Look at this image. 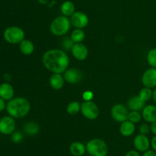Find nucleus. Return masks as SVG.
Wrapping results in <instances>:
<instances>
[{"label":"nucleus","mask_w":156,"mask_h":156,"mask_svg":"<svg viewBox=\"0 0 156 156\" xmlns=\"http://www.w3.org/2000/svg\"><path fill=\"white\" fill-rule=\"evenodd\" d=\"M44 67L53 73H63L68 69L69 58L60 49H50L47 50L42 57Z\"/></svg>","instance_id":"obj_1"},{"label":"nucleus","mask_w":156,"mask_h":156,"mask_svg":"<svg viewBox=\"0 0 156 156\" xmlns=\"http://www.w3.org/2000/svg\"><path fill=\"white\" fill-rule=\"evenodd\" d=\"M6 110L12 117L20 119L28 114L30 110V103L26 98H13L6 105Z\"/></svg>","instance_id":"obj_2"},{"label":"nucleus","mask_w":156,"mask_h":156,"mask_svg":"<svg viewBox=\"0 0 156 156\" xmlns=\"http://www.w3.org/2000/svg\"><path fill=\"white\" fill-rule=\"evenodd\" d=\"M71 21L66 16L61 15L55 18L50 24V32L56 36H62L69 32L71 28Z\"/></svg>","instance_id":"obj_3"},{"label":"nucleus","mask_w":156,"mask_h":156,"mask_svg":"<svg viewBox=\"0 0 156 156\" xmlns=\"http://www.w3.org/2000/svg\"><path fill=\"white\" fill-rule=\"evenodd\" d=\"M86 151L90 156H107L108 147L103 139H92L86 144Z\"/></svg>","instance_id":"obj_4"},{"label":"nucleus","mask_w":156,"mask_h":156,"mask_svg":"<svg viewBox=\"0 0 156 156\" xmlns=\"http://www.w3.org/2000/svg\"><path fill=\"white\" fill-rule=\"evenodd\" d=\"M3 36L5 40L9 44H20L24 39V32L21 28L11 26L5 30Z\"/></svg>","instance_id":"obj_5"},{"label":"nucleus","mask_w":156,"mask_h":156,"mask_svg":"<svg viewBox=\"0 0 156 156\" xmlns=\"http://www.w3.org/2000/svg\"><path fill=\"white\" fill-rule=\"evenodd\" d=\"M81 113L86 119L94 120L98 116L99 109L93 101H84L81 104Z\"/></svg>","instance_id":"obj_6"},{"label":"nucleus","mask_w":156,"mask_h":156,"mask_svg":"<svg viewBox=\"0 0 156 156\" xmlns=\"http://www.w3.org/2000/svg\"><path fill=\"white\" fill-rule=\"evenodd\" d=\"M128 114L129 112L126 107L122 104H116L111 109V116L117 122L122 123L127 120Z\"/></svg>","instance_id":"obj_7"},{"label":"nucleus","mask_w":156,"mask_h":156,"mask_svg":"<svg viewBox=\"0 0 156 156\" xmlns=\"http://www.w3.org/2000/svg\"><path fill=\"white\" fill-rule=\"evenodd\" d=\"M71 24L75 28L82 29L86 27L89 22L88 15L82 12H75V13L70 17Z\"/></svg>","instance_id":"obj_8"},{"label":"nucleus","mask_w":156,"mask_h":156,"mask_svg":"<svg viewBox=\"0 0 156 156\" xmlns=\"http://www.w3.org/2000/svg\"><path fill=\"white\" fill-rule=\"evenodd\" d=\"M16 122L13 117L6 116L0 119V132L3 135H11L15 132Z\"/></svg>","instance_id":"obj_9"},{"label":"nucleus","mask_w":156,"mask_h":156,"mask_svg":"<svg viewBox=\"0 0 156 156\" xmlns=\"http://www.w3.org/2000/svg\"><path fill=\"white\" fill-rule=\"evenodd\" d=\"M142 83L145 87L151 89L156 87V68L147 69L142 76Z\"/></svg>","instance_id":"obj_10"},{"label":"nucleus","mask_w":156,"mask_h":156,"mask_svg":"<svg viewBox=\"0 0 156 156\" xmlns=\"http://www.w3.org/2000/svg\"><path fill=\"white\" fill-rule=\"evenodd\" d=\"M63 76L67 83L71 84H76L80 82L83 78V74L77 68L67 69L63 73Z\"/></svg>","instance_id":"obj_11"},{"label":"nucleus","mask_w":156,"mask_h":156,"mask_svg":"<svg viewBox=\"0 0 156 156\" xmlns=\"http://www.w3.org/2000/svg\"><path fill=\"white\" fill-rule=\"evenodd\" d=\"M72 54L76 60L79 61H85L88 55V49L82 43H75L71 49Z\"/></svg>","instance_id":"obj_12"},{"label":"nucleus","mask_w":156,"mask_h":156,"mask_svg":"<svg viewBox=\"0 0 156 156\" xmlns=\"http://www.w3.org/2000/svg\"><path fill=\"white\" fill-rule=\"evenodd\" d=\"M133 145L136 151L144 152V151L149 150L151 145V142L149 141L147 136L139 134L134 138Z\"/></svg>","instance_id":"obj_13"},{"label":"nucleus","mask_w":156,"mask_h":156,"mask_svg":"<svg viewBox=\"0 0 156 156\" xmlns=\"http://www.w3.org/2000/svg\"><path fill=\"white\" fill-rule=\"evenodd\" d=\"M142 116L143 119L147 122H152L156 121V106L148 105L145 106L142 110Z\"/></svg>","instance_id":"obj_14"},{"label":"nucleus","mask_w":156,"mask_h":156,"mask_svg":"<svg viewBox=\"0 0 156 156\" xmlns=\"http://www.w3.org/2000/svg\"><path fill=\"white\" fill-rule=\"evenodd\" d=\"M65 79L62 73H53L49 79V84L52 89L59 90L63 87L65 84Z\"/></svg>","instance_id":"obj_15"},{"label":"nucleus","mask_w":156,"mask_h":156,"mask_svg":"<svg viewBox=\"0 0 156 156\" xmlns=\"http://www.w3.org/2000/svg\"><path fill=\"white\" fill-rule=\"evenodd\" d=\"M15 90L13 87L9 83H3L0 84V97L4 100H11L13 99Z\"/></svg>","instance_id":"obj_16"},{"label":"nucleus","mask_w":156,"mask_h":156,"mask_svg":"<svg viewBox=\"0 0 156 156\" xmlns=\"http://www.w3.org/2000/svg\"><path fill=\"white\" fill-rule=\"evenodd\" d=\"M127 106L131 111L140 112L145 107V102L140 97V96H134L128 100Z\"/></svg>","instance_id":"obj_17"},{"label":"nucleus","mask_w":156,"mask_h":156,"mask_svg":"<svg viewBox=\"0 0 156 156\" xmlns=\"http://www.w3.org/2000/svg\"><path fill=\"white\" fill-rule=\"evenodd\" d=\"M69 152L73 156H84L86 152V145L81 142H74L70 145Z\"/></svg>","instance_id":"obj_18"},{"label":"nucleus","mask_w":156,"mask_h":156,"mask_svg":"<svg viewBox=\"0 0 156 156\" xmlns=\"http://www.w3.org/2000/svg\"><path fill=\"white\" fill-rule=\"evenodd\" d=\"M136 130L135 124L129 120L124 121L122 122L120 126V134L125 137H129L133 135L134 132Z\"/></svg>","instance_id":"obj_19"},{"label":"nucleus","mask_w":156,"mask_h":156,"mask_svg":"<svg viewBox=\"0 0 156 156\" xmlns=\"http://www.w3.org/2000/svg\"><path fill=\"white\" fill-rule=\"evenodd\" d=\"M34 44L31 41L24 39L19 44L20 51L24 55H30L34 51Z\"/></svg>","instance_id":"obj_20"},{"label":"nucleus","mask_w":156,"mask_h":156,"mask_svg":"<svg viewBox=\"0 0 156 156\" xmlns=\"http://www.w3.org/2000/svg\"><path fill=\"white\" fill-rule=\"evenodd\" d=\"M75 5L71 1H65L62 3L60 11L64 16L71 17L75 13Z\"/></svg>","instance_id":"obj_21"},{"label":"nucleus","mask_w":156,"mask_h":156,"mask_svg":"<svg viewBox=\"0 0 156 156\" xmlns=\"http://www.w3.org/2000/svg\"><path fill=\"white\" fill-rule=\"evenodd\" d=\"M24 131L29 136H35L40 131V126L37 123L34 122H27L24 125Z\"/></svg>","instance_id":"obj_22"},{"label":"nucleus","mask_w":156,"mask_h":156,"mask_svg":"<svg viewBox=\"0 0 156 156\" xmlns=\"http://www.w3.org/2000/svg\"><path fill=\"white\" fill-rule=\"evenodd\" d=\"M85 38V33L82 29L76 28L71 33L70 38L74 43H82Z\"/></svg>","instance_id":"obj_23"},{"label":"nucleus","mask_w":156,"mask_h":156,"mask_svg":"<svg viewBox=\"0 0 156 156\" xmlns=\"http://www.w3.org/2000/svg\"><path fill=\"white\" fill-rule=\"evenodd\" d=\"M81 111V105L78 101H72L67 105L66 112L71 116H76Z\"/></svg>","instance_id":"obj_24"},{"label":"nucleus","mask_w":156,"mask_h":156,"mask_svg":"<svg viewBox=\"0 0 156 156\" xmlns=\"http://www.w3.org/2000/svg\"><path fill=\"white\" fill-rule=\"evenodd\" d=\"M152 94H153V91L152 90V89L148 88V87H144V88H143L140 90L139 96L146 102L152 99Z\"/></svg>","instance_id":"obj_25"},{"label":"nucleus","mask_w":156,"mask_h":156,"mask_svg":"<svg viewBox=\"0 0 156 156\" xmlns=\"http://www.w3.org/2000/svg\"><path fill=\"white\" fill-rule=\"evenodd\" d=\"M147 61L151 67L156 68V48H152L148 52Z\"/></svg>","instance_id":"obj_26"},{"label":"nucleus","mask_w":156,"mask_h":156,"mask_svg":"<svg viewBox=\"0 0 156 156\" xmlns=\"http://www.w3.org/2000/svg\"><path fill=\"white\" fill-rule=\"evenodd\" d=\"M143 118L142 114L139 111H131L128 114V119L127 120L130 121L133 123H138L141 119Z\"/></svg>","instance_id":"obj_27"},{"label":"nucleus","mask_w":156,"mask_h":156,"mask_svg":"<svg viewBox=\"0 0 156 156\" xmlns=\"http://www.w3.org/2000/svg\"><path fill=\"white\" fill-rule=\"evenodd\" d=\"M139 131H140V134L147 136L149 133V132L151 131L150 126H149L147 123H143L140 125Z\"/></svg>","instance_id":"obj_28"},{"label":"nucleus","mask_w":156,"mask_h":156,"mask_svg":"<svg viewBox=\"0 0 156 156\" xmlns=\"http://www.w3.org/2000/svg\"><path fill=\"white\" fill-rule=\"evenodd\" d=\"M23 139V135L20 132H14L12 134V140L15 143H18Z\"/></svg>","instance_id":"obj_29"},{"label":"nucleus","mask_w":156,"mask_h":156,"mask_svg":"<svg viewBox=\"0 0 156 156\" xmlns=\"http://www.w3.org/2000/svg\"><path fill=\"white\" fill-rule=\"evenodd\" d=\"M74 44L75 43L72 41L71 38H65V39L63 40V42H62V46H63V47L65 49L71 50Z\"/></svg>","instance_id":"obj_30"},{"label":"nucleus","mask_w":156,"mask_h":156,"mask_svg":"<svg viewBox=\"0 0 156 156\" xmlns=\"http://www.w3.org/2000/svg\"><path fill=\"white\" fill-rule=\"evenodd\" d=\"M93 96H94V94L90 90L84 92L83 94H82V98H83L84 101H91V99H93Z\"/></svg>","instance_id":"obj_31"},{"label":"nucleus","mask_w":156,"mask_h":156,"mask_svg":"<svg viewBox=\"0 0 156 156\" xmlns=\"http://www.w3.org/2000/svg\"><path fill=\"white\" fill-rule=\"evenodd\" d=\"M143 156H156V151L154 150L149 149L143 152Z\"/></svg>","instance_id":"obj_32"},{"label":"nucleus","mask_w":156,"mask_h":156,"mask_svg":"<svg viewBox=\"0 0 156 156\" xmlns=\"http://www.w3.org/2000/svg\"><path fill=\"white\" fill-rule=\"evenodd\" d=\"M125 156H140V154L136 150H130L125 154Z\"/></svg>","instance_id":"obj_33"},{"label":"nucleus","mask_w":156,"mask_h":156,"mask_svg":"<svg viewBox=\"0 0 156 156\" xmlns=\"http://www.w3.org/2000/svg\"><path fill=\"white\" fill-rule=\"evenodd\" d=\"M5 108H6V106H5V100L0 97V113L2 112Z\"/></svg>","instance_id":"obj_34"},{"label":"nucleus","mask_w":156,"mask_h":156,"mask_svg":"<svg viewBox=\"0 0 156 156\" xmlns=\"http://www.w3.org/2000/svg\"><path fill=\"white\" fill-rule=\"evenodd\" d=\"M150 129H151V132H152L155 136H156V121L155 122H152V123H151Z\"/></svg>","instance_id":"obj_35"},{"label":"nucleus","mask_w":156,"mask_h":156,"mask_svg":"<svg viewBox=\"0 0 156 156\" xmlns=\"http://www.w3.org/2000/svg\"><path fill=\"white\" fill-rule=\"evenodd\" d=\"M151 146H152V149L156 151V136H154L151 141Z\"/></svg>","instance_id":"obj_36"},{"label":"nucleus","mask_w":156,"mask_h":156,"mask_svg":"<svg viewBox=\"0 0 156 156\" xmlns=\"http://www.w3.org/2000/svg\"><path fill=\"white\" fill-rule=\"evenodd\" d=\"M152 99H153V100L155 101V102L156 103V89L153 91V94H152Z\"/></svg>","instance_id":"obj_37"},{"label":"nucleus","mask_w":156,"mask_h":156,"mask_svg":"<svg viewBox=\"0 0 156 156\" xmlns=\"http://www.w3.org/2000/svg\"><path fill=\"white\" fill-rule=\"evenodd\" d=\"M84 156H90V155H84Z\"/></svg>","instance_id":"obj_38"}]
</instances>
